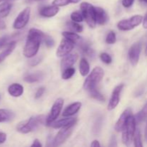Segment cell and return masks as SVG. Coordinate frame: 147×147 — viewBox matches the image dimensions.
I'll return each instance as SVG.
<instances>
[{"label": "cell", "mask_w": 147, "mask_h": 147, "mask_svg": "<svg viewBox=\"0 0 147 147\" xmlns=\"http://www.w3.org/2000/svg\"><path fill=\"white\" fill-rule=\"evenodd\" d=\"M6 28V24L4 21L0 17V30H4Z\"/></svg>", "instance_id": "44"}, {"label": "cell", "mask_w": 147, "mask_h": 147, "mask_svg": "<svg viewBox=\"0 0 147 147\" xmlns=\"http://www.w3.org/2000/svg\"><path fill=\"white\" fill-rule=\"evenodd\" d=\"M43 78V74L41 72H37V73H32V74L28 75L26 77H24V80L27 83H37V82L40 81Z\"/></svg>", "instance_id": "23"}, {"label": "cell", "mask_w": 147, "mask_h": 147, "mask_svg": "<svg viewBox=\"0 0 147 147\" xmlns=\"http://www.w3.org/2000/svg\"><path fill=\"white\" fill-rule=\"evenodd\" d=\"M81 106L82 104L80 102H76V103L69 105L63 112V117H70L76 114L80 111Z\"/></svg>", "instance_id": "18"}, {"label": "cell", "mask_w": 147, "mask_h": 147, "mask_svg": "<svg viewBox=\"0 0 147 147\" xmlns=\"http://www.w3.org/2000/svg\"><path fill=\"white\" fill-rule=\"evenodd\" d=\"M145 140H146V142H147V124H146V129H145Z\"/></svg>", "instance_id": "47"}, {"label": "cell", "mask_w": 147, "mask_h": 147, "mask_svg": "<svg viewBox=\"0 0 147 147\" xmlns=\"http://www.w3.org/2000/svg\"><path fill=\"white\" fill-rule=\"evenodd\" d=\"M110 146H117V143H116V136H112L111 139V144H109Z\"/></svg>", "instance_id": "43"}, {"label": "cell", "mask_w": 147, "mask_h": 147, "mask_svg": "<svg viewBox=\"0 0 147 147\" xmlns=\"http://www.w3.org/2000/svg\"><path fill=\"white\" fill-rule=\"evenodd\" d=\"M45 121L46 122V118L43 115L32 116L29 120L19 123L17 126V130L22 134H28L35 130L40 125L44 123Z\"/></svg>", "instance_id": "2"}, {"label": "cell", "mask_w": 147, "mask_h": 147, "mask_svg": "<svg viewBox=\"0 0 147 147\" xmlns=\"http://www.w3.org/2000/svg\"><path fill=\"white\" fill-rule=\"evenodd\" d=\"M143 22L142 15H134L130 18L121 20L117 24L118 29L121 31H129L138 27Z\"/></svg>", "instance_id": "6"}, {"label": "cell", "mask_w": 147, "mask_h": 147, "mask_svg": "<svg viewBox=\"0 0 147 147\" xmlns=\"http://www.w3.org/2000/svg\"><path fill=\"white\" fill-rule=\"evenodd\" d=\"M69 28L71 29L75 32H82L83 30V26L80 25L79 22H76L74 21H70L67 23Z\"/></svg>", "instance_id": "31"}, {"label": "cell", "mask_w": 147, "mask_h": 147, "mask_svg": "<svg viewBox=\"0 0 147 147\" xmlns=\"http://www.w3.org/2000/svg\"><path fill=\"white\" fill-rule=\"evenodd\" d=\"M80 0H53V4L57 7H64L70 4H77Z\"/></svg>", "instance_id": "29"}, {"label": "cell", "mask_w": 147, "mask_h": 147, "mask_svg": "<svg viewBox=\"0 0 147 147\" xmlns=\"http://www.w3.org/2000/svg\"><path fill=\"white\" fill-rule=\"evenodd\" d=\"M103 76H104V72L101 67H94L85 80L84 84H83V88L85 90L89 91L92 89L96 88L98 84L103 79Z\"/></svg>", "instance_id": "4"}, {"label": "cell", "mask_w": 147, "mask_h": 147, "mask_svg": "<svg viewBox=\"0 0 147 147\" xmlns=\"http://www.w3.org/2000/svg\"><path fill=\"white\" fill-rule=\"evenodd\" d=\"M79 46H80V50H81V51L83 52V54L86 55L88 57H94L95 51L91 48V47H90V45H89L88 43L80 42L79 43Z\"/></svg>", "instance_id": "25"}, {"label": "cell", "mask_w": 147, "mask_h": 147, "mask_svg": "<svg viewBox=\"0 0 147 147\" xmlns=\"http://www.w3.org/2000/svg\"><path fill=\"white\" fill-rule=\"evenodd\" d=\"M123 87H124V85L120 84L115 87V88L113 89L109 105H108V110H113L119 105V102H120V95Z\"/></svg>", "instance_id": "11"}, {"label": "cell", "mask_w": 147, "mask_h": 147, "mask_svg": "<svg viewBox=\"0 0 147 147\" xmlns=\"http://www.w3.org/2000/svg\"><path fill=\"white\" fill-rule=\"evenodd\" d=\"M45 91V88L44 87H41V88H38L37 89V92H36L34 98H35L36 99L40 98L41 97L43 94H44Z\"/></svg>", "instance_id": "38"}, {"label": "cell", "mask_w": 147, "mask_h": 147, "mask_svg": "<svg viewBox=\"0 0 147 147\" xmlns=\"http://www.w3.org/2000/svg\"><path fill=\"white\" fill-rule=\"evenodd\" d=\"M131 114V111L129 109H126L122 113L121 116L119 117V120L116 122V125H115V130L117 132L122 131L124 128L125 125H126V122H127L128 119H129V116Z\"/></svg>", "instance_id": "15"}, {"label": "cell", "mask_w": 147, "mask_h": 147, "mask_svg": "<svg viewBox=\"0 0 147 147\" xmlns=\"http://www.w3.org/2000/svg\"><path fill=\"white\" fill-rule=\"evenodd\" d=\"M100 58L101 61L106 64H111L112 63V57L109 54L106 53H103L100 55Z\"/></svg>", "instance_id": "36"}, {"label": "cell", "mask_w": 147, "mask_h": 147, "mask_svg": "<svg viewBox=\"0 0 147 147\" xmlns=\"http://www.w3.org/2000/svg\"><path fill=\"white\" fill-rule=\"evenodd\" d=\"M63 104H64V100L63 98H57L55 101L50 113L47 116V117L46 118V124H47V126H49L50 123H52L53 122L57 120L59 115L61 113Z\"/></svg>", "instance_id": "7"}, {"label": "cell", "mask_w": 147, "mask_h": 147, "mask_svg": "<svg viewBox=\"0 0 147 147\" xmlns=\"http://www.w3.org/2000/svg\"><path fill=\"white\" fill-rule=\"evenodd\" d=\"M16 45H17V42L15 41H11L9 43L7 48L0 53V63H2L9 55L12 53V52L15 49Z\"/></svg>", "instance_id": "20"}, {"label": "cell", "mask_w": 147, "mask_h": 147, "mask_svg": "<svg viewBox=\"0 0 147 147\" xmlns=\"http://www.w3.org/2000/svg\"><path fill=\"white\" fill-rule=\"evenodd\" d=\"M73 129H74V126H70V127L61 128V129L59 131L55 137L54 138V140H53L54 146H60L63 144L72 134Z\"/></svg>", "instance_id": "9"}, {"label": "cell", "mask_w": 147, "mask_h": 147, "mask_svg": "<svg viewBox=\"0 0 147 147\" xmlns=\"http://www.w3.org/2000/svg\"><path fill=\"white\" fill-rule=\"evenodd\" d=\"M7 140V134L4 132L0 131V144H2Z\"/></svg>", "instance_id": "41"}, {"label": "cell", "mask_w": 147, "mask_h": 147, "mask_svg": "<svg viewBox=\"0 0 147 147\" xmlns=\"http://www.w3.org/2000/svg\"><path fill=\"white\" fill-rule=\"evenodd\" d=\"M11 37V36L9 35H4L0 37V49H1L3 47H4V46L9 42V41Z\"/></svg>", "instance_id": "37"}, {"label": "cell", "mask_w": 147, "mask_h": 147, "mask_svg": "<svg viewBox=\"0 0 147 147\" xmlns=\"http://www.w3.org/2000/svg\"><path fill=\"white\" fill-rule=\"evenodd\" d=\"M143 1H144L145 3H147V0H142Z\"/></svg>", "instance_id": "49"}, {"label": "cell", "mask_w": 147, "mask_h": 147, "mask_svg": "<svg viewBox=\"0 0 147 147\" xmlns=\"http://www.w3.org/2000/svg\"><path fill=\"white\" fill-rule=\"evenodd\" d=\"M8 93L12 97H20L24 93V87L19 83H13L9 86Z\"/></svg>", "instance_id": "19"}, {"label": "cell", "mask_w": 147, "mask_h": 147, "mask_svg": "<svg viewBox=\"0 0 147 147\" xmlns=\"http://www.w3.org/2000/svg\"><path fill=\"white\" fill-rule=\"evenodd\" d=\"M62 34H63L65 38L70 40L73 42H74L75 44H77V43L79 44L82 40V37L80 35H78L76 32H63Z\"/></svg>", "instance_id": "22"}, {"label": "cell", "mask_w": 147, "mask_h": 147, "mask_svg": "<svg viewBox=\"0 0 147 147\" xmlns=\"http://www.w3.org/2000/svg\"><path fill=\"white\" fill-rule=\"evenodd\" d=\"M91 146H93V147H100V143H99L98 141L94 140L91 143Z\"/></svg>", "instance_id": "46"}, {"label": "cell", "mask_w": 147, "mask_h": 147, "mask_svg": "<svg viewBox=\"0 0 147 147\" xmlns=\"http://www.w3.org/2000/svg\"><path fill=\"white\" fill-rule=\"evenodd\" d=\"M116 35L115 32L110 31L108 33L107 36L106 37V42L107 44L113 45L116 42Z\"/></svg>", "instance_id": "34"}, {"label": "cell", "mask_w": 147, "mask_h": 147, "mask_svg": "<svg viewBox=\"0 0 147 147\" xmlns=\"http://www.w3.org/2000/svg\"><path fill=\"white\" fill-rule=\"evenodd\" d=\"M44 36L45 33L38 29L32 28L29 30L25 45L23 50V55L26 57L31 58L37 54L40 43L42 41Z\"/></svg>", "instance_id": "1"}, {"label": "cell", "mask_w": 147, "mask_h": 147, "mask_svg": "<svg viewBox=\"0 0 147 147\" xmlns=\"http://www.w3.org/2000/svg\"><path fill=\"white\" fill-rule=\"evenodd\" d=\"M145 54H146V55L147 56V45L146 47V50H145Z\"/></svg>", "instance_id": "48"}, {"label": "cell", "mask_w": 147, "mask_h": 147, "mask_svg": "<svg viewBox=\"0 0 147 147\" xmlns=\"http://www.w3.org/2000/svg\"><path fill=\"white\" fill-rule=\"evenodd\" d=\"M70 19L72 21L76 22H82L83 21V15L82 13L79 12V11H74L70 15Z\"/></svg>", "instance_id": "33"}, {"label": "cell", "mask_w": 147, "mask_h": 147, "mask_svg": "<svg viewBox=\"0 0 147 147\" xmlns=\"http://www.w3.org/2000/svg\"><path fill=\"white\" fill-rule=\"evenodd\" d=\"M12 4L11 3L6 1L0 4V17L4 18L9 15V12L11 11Z\"/></svg>", "instance_id": "26"}, {"label": "cell", "mask_w": 147, "mask_h": 147, "mask_svg": "<svg viewBox=\"0 0 147 147\" xmlns=\"http://www.w3.org/2000/svg\"><path fill=\"white\" fill-rule=\"evenodd\" d=\"M96 11V20L97 24L104 25L109 21V16L104 9L101 7H95Z\"/></svg>", "instance_id": "17"}, {"label": "cell", "mask_w": 147, "mask_h": 147, "mask_svg": "<svg viewBox=\"0 0 147 147\" xmlns=\"http://www.w3.org/2000/svg\"><path fill=\"white\" fill-rule=\"evenodd\" d=\"M75 43L67 39L64 38L60 42V45L58 46L56 52V55L57 57H63L67 55L70 54V52L73 50L74 47Z\"/></svg>", "instance_id": "10"}, {"label": "cell", "mask_w": 147, "mask_h": 147, "mask_svg": "<svg viewBox=\"0 0 147 147\" xmlns=\"http://www.w3.org/2000/svg\"><path fill=\"white\" fill-rule=\"evenodd\" d=\"M78 58V55L76 53L74 54H68L67 55L64 56L62 60L61 63H60V67H61V70L63 71L65 69L67 68V67H70L76 63Z\"/></svg>", "instance_id": "16"}, {"label": "cell", "mask_w": 147, "mask_h": 147, "mask_svg": "<svg viewBox=\"0 0 147 147\" xmlns=\"http://www.w3.org/2000/svg\"><path fill=\"white\" fill-rule=\"evenodd\" d=\"M80 9L81 13L83 14L88 25L91 28H94L97 24L94 6L88 2H83L80 4Z\"/></svg>", "instance_id": "5"}, {"label": "cell", "mask_w": 147, "mask_h": 147, "mask_svg": "<svg viewBox=\"0 0 147 147\" xmlns=\"http://www.w3.org/2000/svg\"><path fill=\"white\" fill-rule=\"evenodd\" d=\"M146 119H147V101L145 103L143 109L135 116L136 123H141V122L146 120Z\"/></svg>", "instance_id": "27"}, {"label": "cell", "mask_w": 147, "mask_h": 147, "mask_svg": "<svg viewBox=\"0 0 147 147\" xmlns=\"http://www.w3.org/2000/svg\"><path fill=\"white\" fill-rule=\"evenodd\" d=\"M89 93H90V96H91L93 98L96 99V100H98V101H105V98L104 96H103V95L101 94V93H100V92L98 91V90L96 88H93L92 89V90H89Z\"/></svg>", "instance_id": "30"}, {"label": "cell", "mask_w": 147, "mask_h": 147, "mask_svg": "<svg viewBox=\"0 0 147 147\" xmlns=\"http://www.w3.org/2000/svg\"><path fill=\"white\" fill-rule=\"evenodd\" d=\"M30 7H26L24 9H23L20 14H18L13 23V27L15 30H21L24 28L27 23L29 22V20L30 18Z\"/></svg>", "instance_id": "8"}, {"label": "cell", "mask_w": 147, "mask_h": 147, "mask_svg": "<svg viewBox=\"0 0 147 147\" xmlns=\"http://www.w3.org/2000/svg\"><path fill=\"white\" fill-rule=\"evenodd\" d=\"M136 121L135 116L131 114L122 131V142L126 146H129L134 140V136L136 130Z\"/></svg>", "instance_id": "3"}, {"label": "cell", "mask_w": 147, "mask_h": 147, "mask_svg": "<svg viewBox=\"0 0 147 147\" xmlns=\"http://www.w3.org/2000/svg\"><path fill=\"white\" fill-rule=\"evenodd\" d=\"M42 41L44 42L45 45L47 46V47L50 48V47H53V46L55 45V41L53 38H52L50 36L47 35V34H45L44 37H43Z\"/></svg>", "instance_id": "35"}, {"label": "cell", "mask_w": 147, "mask_h": 147, "mask_svg": "<svg viewBox=\"0 0 147 147\" xmlns=\"http://www.w3.org/2000/svg\"><path fill=\"white\" fill-rule=\"evenodd\" d=\"M77 122V118H69L67 119H63L60 120L54 121L50 123L48 126H50L54 129H61V128L70 127V126H75Z\"/></svg>", "instance_id": "13"}, {"label": "cell", "mask_w": 147, "mask_h": 147, "mask_svg": "<svg viewBox=\"0 0 147 147\" xmlns=\"http://www.w3.org/2000/svg\"><path fill=\"white\" fill-rule=\"evenodd\" d=\"M142 51V44L140 42H136L131 45L129 50V58L131 64L136 66L138 64Z\"/></svg>", "instance_id": "12"}, {"label": "cell", "mask_w": 147, "mask_h": 147, "mask_svg": "<svg viewBox=\"0 0 147 147\" xmlns=\"http://www.w3.org/2000/svg\"><path fill=\"white\" fill-rule=\"evenodd\" d=\"M14 116H15L14 113L8 109H0V123L10 121L14 119Z\"/></svg>", "instance_id": "21"}, {"label": "cell", "mask_w": 147, "mask_h": 147, "mask_svg": "<svg viewBox=\"0 0 147 147\" xmlns=\"http://www.w3.org/2000/svg\"><path fill=\"white\" fill-rule=\"evenodd\" d=\"M62 72H63L62 73V78L63 80H68L74 76L75 73H76V69L73 67H67V68L63 70Z\"/></svg>", "instance_id": "28"}, {"label": "cell", "mask_w": 147, "mask_h": 147, "mask_svg": "<svg viewBox=\"0 0 147 147\" xmlns=\"http://www.w3.org/2000/svg\"><path fill=\"white\" fill-rule=\"evenodd\" d=\"M79 70L82 76H86L90 73V65L86 58L83 57L80 61L79 65Z\"/></svg>", "instance_id": "24"}, {"label": "cell", "mask_w": 147, "mask_h": 147, "mask_svg": "<svg viewBox=\"0 0 147 147\" xmlns=\"http://www.w3.org/2000/svg\"><path fill=\"white\" fill-rule=\"evenodd\" d=\"M134 146L136 147L143 146L142 141V134H141L140 130H139V129H136V132H135L134 136Z\"/></svg>", "instance_id": "32"}, {"label": "cell", "mask_w": 147, "mask_h": 147, "mask_svg": "<svg viewBox=\"0 0 147 147\" xmlns=\"http://www.w3.org/2000/svg\"><path fill=\"white\" fill-rule=\"evenodd\" d=\"M42 57H36V58H34V60H31V61H30V65L31 66L37 65H38L39 63H40V62L42 61Z\"/></svg>", "instance_id": "40"}, {"label": "cell", "mask_w": 147, "mask_h": 147, "mask_svg": "<svg viewBox=\"0 0 147 147\" xmlns=\"http://www.w3.org/2000/svg\"><path fill=\"white\" fill-rule=\"evenodd\" d=\"M4 1V0H0V1Z\"/></svg>", "instance_id": "50"}, {"label": "cell", "mask_w": 147, "mask_h": 147, "mask_svg": "<svg viewBox=\"0 0 147 147\" xmlns=\"http://www.w3.org/2000/svg\"><path fill=\"white\" fill-rule=\"evenodd\" d=\"M59 12V7L57 6L53 5L51 6H46V7H42L39 11V14L40 16L43 17H53L55 15H57V13Z\"/></svg>", "instance_id": "14"}, {"label": "cell", "mask_w": 147, "mask_h": 147, "mask_svg": "<svg viewBox=\"0 0 147 147\" xmlns=\"http://www.w3.org/2000/svg\"><path fill=\"white\" fill-rule=\"evenodd\" d=\"M143 27L144 29H147V12L146 15L144 16V17L143 18Z\"/></svg>", "instance_id": "45"}, {"label": "cell", "mask_w": 147, "mask_h": 147, "mask_svg": "<svg viewBox=\"0 0 147 147\" xmlns=\"http://www.w3.org/2000/svg\"><path fill=\"white\" fill-rule=\"evenodd\" d=\"M31 146H37V147H42V144L40 142V141L38 140V139H34V141H33V143L31 145Z\"/></svg>", "instance_id": "42"}, {"label": "cell", "mask_w": 147, "mask_h": 147, "mask_svg": "<svg viewBox=\"0 0 147 147\" xmlns=\"http://www.w3.org/2000/svg\"><path fill=\"white\" fill-rule=\"evenodd\" d=\"M135 0H122V5L125 8H129L133 5Z\"/></svg>", "instance_id": "39"}]
</instances>
